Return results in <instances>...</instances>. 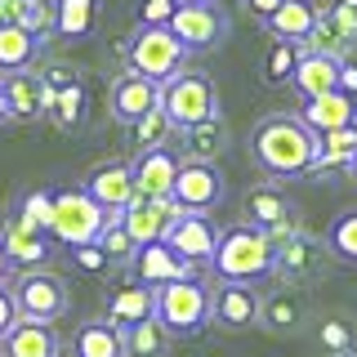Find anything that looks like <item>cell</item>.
Masks as SVG:
<instances>
[{
  "label": "cell",
  "instance_id": "6da1fadb",
  "mask_svg": "<svg viewBox=\"0 0 357 357\" xmlns=\"http://www.w3.org/2000/svg\"><path fill=\"white\" fill-rule=\"evenodd\" d=\"M250 156L277 183L308 178V165L317 156V130H308L299 112H273L250 130Z\"/></svg>",
  "mask_w": 357,
  "mask_h": 357
},
{
  "label": "cell",
  "instance_id": "7a4b0ae2",
  "mask_svg": "<svg viewBox=\"0 0 357 357\" xmlns=\"http://www.w3.org/2000/svg\"><path fill=\"white\" fill-rule=\"evenodd\" d=\"M210 273H219V282H245V286L273 277V237L245 219L232 223V228H219Z\"/></svg>",
  "mask_w": 357,
  "mask_h": 357
},
{
  "label": "cell",
  "instance_id": "3957f363",
  "mask_svg": "<svg viewBox=\"0 0 357 357\" xmlns=\"http://www.w3.org/2000/svg\"><path fill=\"white\" fill-rule=\"evenodd\" d=\"M112 210L98 206L94 197L81 188H50V237L59 245H85V241H98Z\"/></svg>",
  "mask_w": 357,
  "mask_h": 357
},
{
  "label": "cell",
  "instance_id": "277c9868",
  "mask_svg": "<svg viewBox=\"0 0 357 357\" xmlns=\"http://www.w3.org/2000/svg\"><path fill=\"white\" fill-rule=\"evenodd\" d=\"M126 67L139 72V76H148V81H156V85H165L174 72L188 67V50L178 45V36L170 27H161V22H139L134 36L126 40Z\"/></svg>",
  "mask_w": 357,
  "mask_h": 357
},
{
  "label": "cell",
  "instance_id": "5b68a950",
  "mask_svg": "<svg viewBox=\"0 0 357 357\" xmlns=\"http://www.w3.org/2000/svg\"><path fill=\"white\" fill-rule=\"evenodd\" d=\"M161 112L174 121V130H188V126H197V121L219 116V89L206 72L183 67V72H174L170 81L161 85Z\"/></svg>",
  "mask_w": 357,
  "mask_h": 357
},
{
  "label": "cell",
  "instance_id": "8992f818",
  "mask_svg": "<svg viewBox=\"0 0 357 357\" xmlns=\"http://www.w3.org/2000/svg\"><path fill=\"white\" fill-rule=\"evenodd\" d=\"M156 317L174 335H197L210 326V286L201 277H183V282L156 286Z\"/></svg>",
  "mask_w": 357,
  "mask_h": 357
},
{
  "label": "cell",
  "instance_id": "52a82bcc",
  "mask_svg": "<svg viewBox=\"0 0 357 357\" xmlns=\"http://www.w3.org/2000/svg\"><path fill=\"white\" fill-rule=\"evenodd\" d=\"M331 264V245L326 237H312L308 228H299L295 237L273 245V277H282L286 286H308L326 273Z\"/></svg>",
  "mask_w": 357,
  "mask_h": 357
},
{
  "label": "cell",
  "instance_id": "ba28073f",
  "mask_svg": "<svg viewBox=\"0 0 357 357\" xmlns=\"http://www.w3.org/2000/svg\"><path fill=\"white\" fill-rule=\"evenodd\" d=\"M14 299H18V312L31 321H59L67 308H72V290H67L63 277L54 273H18L14 277Z\"/></svg>",
  "mask_w": 357,
  "mask_h": 357
},
{
  "label": "cell",
  "instance_id": "9c48e42d",
  "mask_svg": "<svg viewBox=\"0 0 357 357\" xmlns=\"http://www.w3.org/2000/svg\"><path fill=\"white\" fill-rule=\"evenodd\" d=\"M0 241H5V250H9L14 277L18 273H40V268L54 259V237L45 228H36L22 210H14V215L0 223Z\"/></svg>",
  "mask_w": 357,
  "mask_h": 357
},
{
  "label": "cell",
  "instance_id": "30bf717a",
  "mask_svg": "<svg viewBox=\"0 0 357 357\" xmlns=\"http://www.w3.org/2000/svg\"><path fill=\"white\" fill-rule=\"evenodd\" d=\"M245 223L264 228L268 237H273V245L286 241V237H295V232L304 228V223H299V215H295V201H290L282 188H277V178L245 192Z\"/></svg>",
  "mask_w": 357,
  "mask_h": 357
},
{
  "label": "cell",
  "instance_id": "8fae6325",
  "mask_svg": "<svg viewBox=\"0 0 357 357\" xmlns=\"http://www.w3.org/2000/svg\"><path fill=\"white\" fill-rule=\"evenodd\" d=\"M165 27L178 36V45H183L188 54H206L228 36V18L219 14L215 0H206V5H178Z\"/></svg>",
  "mask_w": 357,
  "mask_h": 357
},
{
  "label": "cell",
  "instance_id": "7c38bea8",
  "mask_svg": "<svg viewBox=\"0 0 357 357\" xmlns=\"http://www.w3.org/2000/svg\"><path fill=\"white\" fill-rule=\"evenodd\" d=\"M0 89H5V103H9V121H40V116H54V98L59 89L45 81L40 72H9L0 76Z\"/></svg>",
  "mask_w": 357,
  "mask_h": 357
},
{
  "label": "cell",
  "instance_id": "4fadbf2b",
  "mask_svg": "<svg viewBox=\"0 0 357 357\" xmlns=\"http://www.w3.org/2000/svg\"><path fill=\"white\" fill-rule=\"evenodd\" d=\"M304 50L331 54V59H353L357 54V9H349L344 0L317 9V27L304 40Z\"/></svg>",
  "mask_w": 357,
  "mask_h": 357
},
{
  "label": "cell",
  "instance_id": "5bb4252c",
  "mask_svg": "<svg viewBox=\"0 0 357 357\" xmlns=\"http://www.w3.org/2000/svg\"><path fill=\"white\" fill-rule=\"evenodd\" d=\"M201 273H206V268L188 264V259L174 250L170 241H148V245H139V250H134V259H130V277L148 282L152 290H156V286H165V282H183V277H201Z\"/></svg>",
  "mask_w": 357,
  "mask_h": 357
},
{
  "label": "cell",
  "instance_id": "9a60e30c",
  "mask_svg": "<svg viewBox=\"0 0 357 357\" xmlns=\"http://www.w3.org/2000/svg\"><path fill=\"white\" fill-rule=\"evenodd\" d=\"M259 290L245 282H219L210 290V326L219 331H245L259 321Z\"/></svg>",
  "mask_w": 357,
  "mask_h": 357
},
{
  "label": "cell",
  "instance_id": "2e32d148",
  "mask_svg": "<svg viewBox=\"0 0 357 357\" xmlns=\"http://www.w3.org/2000/svg\"><path fill=\"white\" fill-rule=\"evenodd\" d=\"M165 241H170L188 264L210 268V259H215V245H219V228H215V219H210L206 210H183V215L170 223Z\"/></svg>",
  "mask_w": 357,
  "mask_h": 357
},
{
  "label": "cell",
  "instance_id": "e0dca14e",
  "mask_svg": "<svg viewBox=\"0 0 357 357\" xmlns=\"http://www.w3.org/2000/svg\"><path fill=\"white\" fill-rule=\"evenodd\" d=\"M170 197H174L178 210H206L210 215V210L223 201V174L210 161H183Z\"/></svg>",
  "mask_w": 357,
  "mask_h": 357
},
{
  "label": "cell",
  "instance_id": "ac0fdd59",
  "mask_svg": "<svg viewBox=\"0 0 357 357\" xmlns=\"http://www.w3.org/2000/svg\"><path fill=\"white\" fill-rule=\"evenodd\" d=\"M107 107H112V116H116L121 126H134V121L148 116L152 107H161V85L126 67V72L112 81V89H107Z\"/></svg>",
  "mask_w": 357,
  "mask_h": 357
},
{
  "label": "cell",
  "instance_id": "d6986e66",
  "mask_svg": "<svg viewBox=\"0 0 357 357\" xmlns=\"http://www.w3.org/2000/svg\"><path fill=\"white\" fill-rule=\"evenodd\" d=\"M178 165H183V156H178V148H148L139 152L130 161L134 170V192L139 197H170L174 192V178H178Z\"/></svg>",
  "mask_w": 357,
  "mask_h": 357
},
{
  "label": "cell",
  "instance_id": "ffe728a7",
  "mask_svg": "<svg viewBox=\"0 0 357 357\" xmlns=\"http://www.w3.org/2000/svg\"><path fill=\"white\" fill-rule=\"evenodd\" d=\"M178 215H183V210L174 206V197H134L121 219H126L134 241L148 245V241H165V232H170V223Z\"/></svg>",
  "mask_w": 357,
  "mask_h": 357
},
{
  "label": "cell",
  "instance_id": "44dd1931",
  "mask_svg": "<svg viewBox=\"0 0 357 357\" xmlns=\"http://www.w3.org/2000/svg\"><path fill=\"white\" fill-rule=\"evenodd\" d=\"M152 312H156V290L148 282H139V277H121L107 290L103 321H112V326H134V321L152 317Z\"/></svg>",
  "mask_w": 357,
  "mask_h": 357
},
{
  "label": "cell",
  "instance_id": "7402d4cb",
  "mask_svg": "<svg viewBox=\"0 0 357 357\" xmlns=\"http://www.w3.org/2000/svg\"><path fill=\"white\" fill-rule=\"evenodd\" d=\"M85 192L98 201V206H107V210H126L134 197V170H130V161H103V165H94V170L85 174Z\"/></svg>",
  "mask_w": 357,
  "mask_h": 357
},
{
  "label": "cell",
  "instance_id": "603a6c76",
  "mask_svg": "<svg viewBox=\"0 0 357 357\" xmlns=\"http://www.w3.org/2000/svg\"><path fill=\"white\" fill-rule=\"evenodd\" d=\"M0 357H63V340L54 321L18 317V326L0 340Z\"/></svg>",
  "mask_w": 357,
  "mask_h": 357
},
{
  "label": "cell",
  "instance_id": "cb8c5ba5",
  "mask_svg": "<svg viewBox=\"0 0 357 357\" xmlns=\"http://www.w3.org/2000/svg\"><path fill=\"white\" fill-rule=\"evenodd\" d=\"M299 116H304V126L317 130V134L344 130V126H357V98L344 94V89H331V94L304 98V103H299Z\"/></svg>",
  "mask_w": 357,
  "mask_h": 357
},
{
  "label": "cell",
  "instance_id": "d4e9b609",
  "mask_svg": "<svg viewBox=\"0 0 357 357\" xmlns=\"http://www.w3.org/2000/svg\"><path fill=\"white\" fill-rule=\"evenodd\" d=\"M290 85L299 89V98L331 94V89H340V59H331V54H317V50H304V45H299V63H295V76H290Z\"/></svg>",
  "mask_w": 357,
  "mask_h": 357
},
{
  "label": "cell",
  "instance_id": "484cf974",
  "mask_svg": "<svg viewBox=\"0 0 357 357\" xmlns=\"http://www.w3.org/2000/svg\"><path fill=\"white\" fill-rule=\"evenodd\" d=\"M317 9L321 5H312V0H282V5L264 18V27H268V36H273V40L304 45L312 36V27H317Z\"/></svg>",
  "mask_w": 357,
  "mask_h": 357
},
{
  "label": "cell",
  "instance_id": "4316f807",
  "mask_svg": "<svg viewBox=\"0 0 357 357\" xmlns=\"http://www.w3.org/2000/svg\"><path fill=\"white\" fill-rule=\"evenodd\" d=\"M174 134H178V156H183V161H210L215 165L223 156V148H228V126H223V116L197 121V126L174 130Z\"/></svg>",
  "mask_w": 357,
  "mask_h": 357
},
{
  "label": "cell",
  "instance_id": "83f0119b",
  "mask_svg": "<svg viewBox=\"0 0 357 357\" xmlns=\"http://www.w3.org/2000/svg\"><path fill=\"white\" fill-rule=\"evenodd\" d=\"M357 152V126H344V130H326L317 134V156L308 165V178H326V174H349V161Z\"/></svg>",
  "mask_w": 357,
  "mask_h": 357
},
{
  "label": "cell",
  "instance_id": "f1b7e54d",
  "mask_svg": "<svg viewBox=\"0 0 357 357\" xmlns=\"http://www.w3.org/2000/svg\"><path fill=\"white\" fill-rule=\"evenodd\" d=\"M72 357H130L126 344V326H112V321H85L72 335Z\"/></svg>",
  "mask_w": 357,
  "mask_h": 357
},
{
  "label": "cell",
  "instance_id": "f546056e",
  "mask_svg": "<svg viewBox=\"0 0 357 357\" xmlns=\"http://www.w3.org/2000/svg\"><path fill=\"white\" fill-rule=\"evenodd\" d=\"M304 317H308V308H304V295H299L295 286L273 290V295H264V299H259V326H264V331H273V335H290V331H299V326H304Z\"/></svg>",
  "mask_w": 357,
  "mask_h": 357
},
{
  "label": "cell",
  "instance_id": "4dcf8cb0",
  "mask_svg": "<svg viewBox=\"0 0 357 357\" xmlns=\"http://www.w3.org/2000/svg\"><path fill=\"white\" fill-rule=\"evenodd\" d=\"M40 50H45L40 36H31V31L18 27V22H5V27H0V76L27 72V67L40 59Z\"/></svg>",
  "mask_w": 357,
  "mask_h": 357
},
{
  "label": "cell",
  "instance_id": "1f68e13d",
  "mask_svg": "<svg viewBox=\"0 0 357 357\" xmlns=\"http://www.w3.org/2000/svg\"><path fill=\"white\" fill-rule=\"evenodd\" d=\"M54 18H59V36L85 40L98 31L103 18V0H54Z\"/></svg>",
  "mask_w": 357,
  "mask_h": 357
},
{
  "label": "cell",
  "instance_id": "d6a6232c",
  "mask_svg": "<svg viewBox=\"0 0 357 357\" xmlns=\"http://www.w3.org/2000/svg\"><path fill=\"white\" fill-rule=\"evenodd\" d=\"M126 344H130V357H165V353H170V344H174V331L152 312V317L126 326Z\"/></svg>",
  "mask_w": 357,
  "mask_h": 357
},
{
  "label": "cell",
  "instance_id": "836d02e7",
  "mask_svg": "<svg viewBox=\"0 0 357 357\" xmlns=\"http://www.w3.org/2000/svg\"><path fill=\"white\" fill-rule=\"evenodd\" d=\"M126 210H112L107 215V223H103V232H98V245L107 250V259L116 264V268H130V259H134V250H139V241L130 237V228H126Z\"/></svg>",
  "mask_w": 357,
  "mask_h": 357
},
{
  "label": "cell",
  "instance_id": "e575fe53",
  "mask_svg": "<svg viewBox=\"0 0 357 357\" xmlns=\"http://www.w3.org/2000/svg\"><path fill=\"white\" fill-rule=\"evenodd\" d=\"M130 139H134V152H148V148H165L174 139V121L165 116L161 107H152L148 116H139L130 126Z\"/></svg>",
  "mask_w": 357,
  "mask_h": 357
},
{
  "label": "cell",
  "instance_id": "d590c367",
  "mask_svg": "<svg viewBox=\"0 0 357 357\" xmlns=\"http://www.w3.org/2000/svg\"><path fill=\"white\" fill-rule=\"evenodd\" d=\"M326 245H331V255H335V259H349V264H357V210H344V215L331 223Z\"/></svg>",
  "mask_w": 357,
  "mask_h": 357
},
{
  "label": "cell",
  "instance_id": "8d00e7d4",
  "mask_svg": "<svg viewBox=\"0 0 357 357\" xmlns=\"http://www.w3.org/2000/svg\"><path fill=\"white\" fill-rule=\"evenodd\" d=\"M295 63H299V45H295V40H273L268 63H264V76H268L273 85H286L290 76H295Z\"/></svg>",
  "mask_w": 357,
  "mask_h": 357
},
{
  "label": "cell",
  "instance_id": "74e56055",
  "mask_svg": "<svg viewBox=\"0 0 357 357\" xmlns=\"http://www.w3.org/2000/svg\"><path fill=\"white\" fill-rule=\"evenodd\" d=\"M54 121L59 126H76V121H85V85L72 81L59 89V98H54Z\"/></svg>",
  "mask_w": 357,
  "mask_h": 357
},
{
  "label": "cell",
  "instance_id": "f35d334b",
  "mask_svg": "<svg viewBox=\"0 0 357 357\" xmlns=\"http://www.w3.org/2000/svg\"><path fill=\"white\" fill-rule=\"evenodd\" d=\"M317 344L326 353H353V326L344 317H321L317 321Z\"/></svg>",
  "mask_w": 357,
  "mask_h": 357
},
{
  "label": "cell",
  "instance_id": "ab89813d",
  "mask_svg": "<svg viewBox=\"0 0 357 357\" xmlns=\"http://www.w3.org/2000/svg\"><path fill=\"white\" fill-rule=\"evenodd\" d=\"M67 255H72V259H76V264H81V268H85V273H94V277H103V273H107V268H112V259H107V250H103V245H98V241H85V245H72V250H67Z\"/></svg>",
  "mask_w": 357,
  "mask_h": 357
},
{
  "label": "cell",
  "instance_id": "60d3db41",
  "mask_svg": "<svg viewBox=\"0 0 357 357\" xmlns=\"http://www.w3.org/2000/svg\"><path fill=\"white\" fill-rule=\"evenodd\" d=\"M18 210H22L31 223H36V228L50 232V192H27V197L18 201Z\"/></svg>",
  "mask_w": 357,
  "mask_h": 357
},
{
  "label": "cell",
  "instance_id": "b9f144b4",
  "mask_svg": "<svg viewBox=\"0 0 357 357\" xmlns=\"http://www.w3.org/2000/svg\"><path fill=\"white\" fill-rule=\"evenodd\" d=\"M18 317H22V312H18V299H14V286L5 282V286H0V340L18 326Z\"/></svg>",
  "mask_w": 357,
  "mask_h": 357
},
{
  "label": "cell",
  "instance_id": "7bdbcfd3",
  "mask_svg": "<svg viewBox=\"0 0 357 357\" xmlns=\"http://www.w3.org/2000/svg\"><path fill=\"white\" fill-rule=\"evenodd\" d=\"M178 9V0H139V22H170Z\"/></svg>",
  "mask_w": 357,
  "mask_h": 357
},
{
  "label": "cell",
  "instance_id": "ee69618b",
  "mask_svg": "<svg viewBox=\"0 0 357 357\" xmlns=\"http://www.w3.org/2000/svg\"><path fill=\"white\" fill-rule=\"evenodd\" d=\"M340 89L357 98V59H340Z\"/></svg>",
  "mask_w": 357,
  "mask_h": 357
},
{
  "label": "cell",
  "instance_id": "f6af8a7d",
  "mask_svg": "<svg viewBox=\"0 0 357 357\" xmlns=\"http://www.w3.org/2000/svg\"><path fill=\"white\" fill-rule=\"evenodd\" d=\"M40 76H45V81H50L54 89H63V85H72V81H76V72H72V67H45Z\"/></svg>",
  "mask_w": 357,
  "mask_h": 357
},
{
  "label": "cell",
  "instance_id": "bcb514c9",
  "mask_svg": "<svg viewBox=\"0 0 357 357\" xmlns=\"http://www.w3.org/2000/svg\"><path fill=\"white\" fill-rule=\"evenodd\" d=\"M277 5H282V0H245V9H250V14H259V18H268Z\"/></svg>",
  "mask_w": 357,
  "mask_h": 357
},
{
  "label": "cell",
  "instance_id": "7dc6e473",
  "mask_svg": "<svg viewBox=\"0 0 357 357\" xmlns=\"http://www.w3.org/2000/svg\"><path fill=\"white\" fill-rule=\"evenodd\" d=\"M14 277V264H9V250H5V241H0V286Z\"/></svg>",
  "mask_w": 357,
  "mask_h": 357
},
{
  "label": "cell",
  "instance_id": "c3c4849f",
  "mask_svg": "<svg viewBox=\"0 0 357 357\" xmlns=\"http://www.w3.org/2000/svg\"><path fill=\"white\" fill-rule=\"evenodd\" d=\"M9 121V103H5V89H0V126Z\"/></svg>",
  "mask_w": 357,
  "mask_h": 357
},
{
  "label": "cell",
  "instance_id": "681fc988",
  "mask_svg": "<svg viewBox=\"0 0 357 357\" xmlns=\"http://www.w3.org/2000/svg\"><path fill=\"white\" fill-rule=\"evenodd\" d=\"M349 174H353V183H357V152H353V161H349Z\"/></svg>",
  "mask_w": 357,
  "mask_h": 357
},
{
  "label": "cell",
  "instance_id": "f907efd6",
  "mask_svg": "<svg viewBox=\"0 0 357 357\" xmlns=\"http://www.w3.org/2000/svg\"><path fill=\"white\" fill-rule=\"evenodd\" d=\"M178 5H206V0H178Z\"/></svg>",
  "mask_w": 357,
  "mask_h": 357
},
{
  "label": "cell",
  "instance_id": "816d5d0a",
  "mask_svg": "<svg viewBox=\"0 0 357 357\" xmlns=\"http://www.w3.org/2000/svg\"><path fill=\"white\" fill-rule=\"evenodd\" d=\"M331 357H357V353H331Z\"/></svg>",
  "mask_w": 357,
  "mask_h": 357
},
{
  "label": "cell",
  "instance_id": "f5cc1de1",
  "mask_svg": "<svg viewBox=\"0 0 357 357\" xmlns=\"http://www.w3.org/2000/svg\"><path fill=\"white\" fill-rule=\"evenodd\" d=\"M344 5H349V9H357V0H344Z\"/></svg>",
  "mask_w": 357,
  "mask_h": 357
},
{
  "label": "cell",
  "instance_id": "db71d44e",
  "mask_svg": "<svg viewBox=\"0 0 357 357\" xmlns=\"http://www.w3.org/2000/svg\"><path fill=\"white\" fill-rule=\"evenodd\" d=\"M0 27H5V22H0Z\"/></svg>",
  "mask_w": 357,
  "mask_h": 357
}]
</instances>
